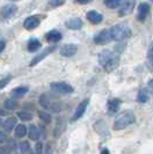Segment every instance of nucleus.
<instances>
[{
	"label": "nucleus",
	"instance_id": "obj_1",
	"mask_svg": "<svg viewBox=\"0 0 153 154\" xmlns=\"http://www.w3.org/2000/svg\"><path fill=\"white\" fill-rule=\"evenodd\" d=\"M98 60H99L100 66L107 73H110L118 67L121 62V52H118L117 50L105 49L99 54Z\"/></svg>",
	"mask_w": 153,
	"mask_h": 154
},
{
	"label": "nucleus",
	"instance_id": "obj_2",
	"mask_svg": "<svg viewBox=\"0 0 153 154\" xmlns=\"http://www.w3.org/2000/svg\"><path fill=\"white\" fill-rule=\"evenodd\" d=\"M136 122V116L133 114L132 110H124L122 112H120V115L116 116L113 124V129L115 131H120L124 130L128 126H130Z\"/></svg>",
	"mask_w": 153,
	"mask_h": 154
},
{
	"label": "nucleus",
	"instance_id": "obj_3",
	"mask_svg": "<svg viewBox=\"0 0 153 154\" xmlns=\"http://www.w3.org/2000/svg\"><path fill=\"white\" fill-rule=\"evenodd\" d=\"M110 34H111L113 41L123 42L131 37L132 31H131V28L128 22H120L110 28Z\"/></svg>",
	"mask_w": 153,
	"mask_h": 154
},
{
	"label": "nucleus",
	"instance_id": "obj_4",
	"mask_svg": "<svg viewBox=\"0 0 153 154\" xmlns=\"http://www.w3.org/2000/svg\"><path fill=\"white\" fill-rule=\"evenodd\" d=\"M50 89H51L52 92L57 93V94H64V95L72 94V93L74 92V88L70 85V84L64 82V81L51 82V84H50Z\"/></svg>",
	"mask_w": 153,
	"mask_h": 154
},
{
	"label": "nucleus",
	"instance_id": "obj_5",
	"mask_svg": "<svg viewBox=\"0 0 153 154\" xmlns=\"http://www.w3.org/2000/svg\"><path fill=\"white\" fill-rule=\"evenodd\" d=\"M93 41L98 45H103V44L109 43L110 41H113L111 34H110V29H102L101 31L96 32L94 35V37H93Z\"/></svg>",
	"mask_w": 153,
	"mask_h": 154
},
{
	"label": "nucleus",
	"instance_id": "obj_6",
	"mask_svg": "<svg viewBox=\"0 0 153 154\" xmlns=\"http://www.w3.org/2000/svg\"><path fill=\"white\" fill-rule=\"evenodd\" d=\"M56 49H57V45H50V46H48V48H45V50H43L41 54H36V56L31 59L30 63H29V66H30V67L36 66L38 63H41L44 58H46L48 56H50L52 52H55Z\"/></svg>",
	"mask_w": 153,
	"mask_h": 154
},
{
	"label": "nucleus",
	"instance_id": "obj_7",
	"mask_svg": "<svg viewBox=\"0 0 153 154\" xmlns=\"http://www.w3.org/2000/svg\"><path fill=\"white\" fill-rule=\"evenodd\" d=\"M88 104H89V99H85V100L81 101V102L78 104L74 114L71 117V122H76V121H79L80 118H83V116L86 114V110L88 108Z\"/></svg>",
	"mask_w": 153,
	"mask_h": 154
},
{
	"label": "nucleus",
	"instance_id": "obj_8",
	"mask_svg": "<svg viewBox=\"0 0 153 154\" xmlns=\"http://www.w3.org/2000/svg\"><path fill=\"white\" fill-rule=\"evenodd\" d=\"M42 21L41 15H30L23 21V28L27 30H34L39 27Z\"/></svg>",
	"mask_w": 153,
	"mask_h": 154
},
{
	"label": "nucleus",
	"instance_id": "obj_9",
	"mask_svg": "<svg viewBox=\"0 0 153 154\" xmlns=\"http://www.w3.org/2000/svg\"><path fill=\"white\" fill-rule=\"evenodd\" d=\"M136 6V0H123L120 6V16H126L133 12V8Z\"/></svg>",
	"mask_w": 153,
	"mask_h": 154
},
{
	"label": "nucleus",
	"instance_id": "obj_10",
	"mask_svg": "<svg viewBox=\"0 0 153 154\" xmlns=\"http://www.w3.org/2000/svg\"><path fill=\"white\" fill-rule=\"evenodd\" d=\"M17 12V6L14 4H8L5 5L0 11V17L2 20H9L12 16H14Z\"/></svg>",
	"mask_w": 153,
	"mask_h": 154
},
{
	"label": "nucleus",
	"instance_id": "obj_11",
	"mask_svg": "<svg viewBox=\"0 0 153 154\" xmlns=\"http://www.w3.org/2000/svg\"><path fill=\"white\" fill-rule=\"evenodd\" d=\"M151 12V6L147 2H142L138 6V13H137V20L139 22H145L147 16L150 15Z\"/></svg>",
	"mask_w": 153,
	"mask_h": 154
},
{
	"label": "nucleus",
	"instance_id": "obj_12",
	"mask_svg": "<svg viewBox=\"0 0 153 154\" xmlns=\"http://www.w3.org/2000/svg\"><path fill=\"white\" fill-rule=\"evenodd\" d=\"M121 103H122V101L120 100V99H117V97L109 99L107 102L108 116H114L115 114L118 111V109H120V107H121Z\"/></svg>",
	"mask_w": 153,
	"mask_h": 154
},
{
	"label": "nucleus",
	"instance_id": "obj_13",
	"mask_svg": "<svg viewBox=\"0 0 153 154\" xmlns=\"http://www.w3.org/2000/svg\"><path fill=\"white\" fill-rule=\"evenodd\" d=\"M78 52V45L76 44H65L59 50V54L61 57H65V58H70V57H73L74 54H76Z\"/></svg>",
	"mask_w": 153,
	"mask_h": 154
},
{
	"label": "nucleus",
	"instance_id": "obj_14",
	"mask_svg": "<svg viewBox=\"0 0 153 154\" xmlns=\"http://www.w3.org/2000/svg\"><path fill=\"white\" fill-rule=\"evenodd\" d=\"M65 26L70 30H80L84 26V22L80 17H71L69 20H66Z\"/></svg>",
	"mask_w": 153,
	"mask_h": 154
},
{
	"label": "nucleus",
	"instance_id": "obj_15",
	"mask_svg": "<svg viewBox=\"0 0 153 154\" xmlns=\"http://www.w3.org/2000/svg\"><path fill=\"white\" fill-rule=\"evenodd\" d=\"M44 38H45L46 42L56 44L57 42L61 41L63 35H61V32L59 30H57V29H52V30L48 31L45 35H44Z\"/></svg>",
	"mask_w": 153,
	"mask_h": 154
},
{
	"label": "nucleus",
	"instance_id": "obj_16",
	"mask_svg": "<svg viewBox=\"0 0 153 154\" xmlns=\"http://www.w3.org/2000/svg\"><path fill=\"white\" fill-rule=\"evenodd\" d=\"M86 17H87V20L92 23V24H100V23L103 21V15L101 13H99V12H96V11H89V12H87Z\"/></svg>",
	"mask_w": 153,
	"mask_h": 154
},
{
	"label": "nucleus",
	"instance_id": "obj_17",
	"mask_svg": "<svg viewBox=\"0 0 153 154\" xmlns=\"http://www.w3.org/2000/svg\"><path fill=\"white\" fill-rule=\"evenodd\" d=\"M29 92V88L27 87V86H19V87H16L14 89H12V92H11V97H13V99H22L23 96H26L27 95V93Z\"/></svg>",
	"mask_w": 153,
	"mask_h": 154
},
{
	"label": "nucleus",
	"instance_id": "obj_18",
	"mask_svg": "<svg viewBox=\"0 0 153 154\" xmlns=\"http://www.w3.org/2000/svg\"><path fill=\"white\" fill-rule=\"evenodd\" d=\"M65 122H64V118L63 117H58L56 119V125H55V130H54V136L55 138H59L63 132L65 131Z\"/></svg>",
	"mask_w": 153,
	"mask_h": 154
},
{
	"label": "nucleus",
	"instance_id": "obj_19",
	"mask_svg": "<svg viewBox=\"0 0 153 154\" xmlns=\"http://www.w3.org/2000/svg\"><path fill=\"white\" fill-rule=\"evenodd\" d=\"M38 102H39V104H41L42 108L48 109V110H50V108L52 107V104L55 103V101L51 100L50 96L46 95V94H42V95L39 96V99H38Z\"/></svg>",
	"mask_w": 153,
	"mask_h": 154
},
{
	"label": "nucleus",
	"instance_id": "obj_20",
	"mask_svg": "<svg viewBox=\"0 0 153 154\" xmlns=\"http://www.w3.org/2000/svg\"><path fill=\"white\" fill-rule=\"evenodd\" d=\"M28 137L34 141H37L41 138V130L38 129V126H36L35 124H31L28 128Z\"/></svg>",
	"mask_w": 153,
	"mask_h": 154
},
{
	"label": "nucleus",
	"instance_id": "obj_21",
	"mask_svg": "<svg viewBox=\"0 0 153 154\" xmlns=\"http://www.w3.org/2000/svg\"><path fill=\"white\" fill-rule=\"evenodd\" d=\"M16 118L15 117H8L5 122H2V128H4V131L5 132H12L16 126Z\"/></svg>",
	"mask_w": 153,
	"mask_h": 154
},
{
	"label": "nucleus",
	"instance_id": "obj_22",
	"mask_svg": "<svg viewBox=\"0 0 153 154\" xmlns=\"http://www.w3.org/2000/svg\"><path fill=\"white\" fill-rule=\"evenodd\" d=\"M94 129H95V131L99 133L101 137H103V138H108L109 137V131H108V128H107V124L105 123V122H102V128H101V122H96L95 125H94Z\"/></svg>",
	"mask_w": 153,
	"mask_h": 154
},
{
	"label": "nucleus",
	"instance_id": "obj_23",
	"mask_svg": "<svg viewBox=\"0 0 153 154\" xmlns=\"http://www.w3.org/2000/svg\"><path fill=\"white\" fill-rule=\"evenodd\" d=\"M41 46H42V43L39 42V39L37 38H30L28 41V43H27V50L29 51V52H36L38 51L39 49H41Z\"/></svg>",
	"mask_w": 153,
	"mask_h": 154
},
{
	"label": "nucleus",
	"instance_id": "obj_24",
	"mask_svg": "<svg viewBox=\"0 0 153 154\" xmlns=\"http://www.w3.org/2000/svg\"><path fill=\"white\" fill-rule=\"evenodd\" d=\"M148 100H150V92L146 88H142L138 92L137 102H139V103H146Z\"/></svg>",
	"mask_w": 153,
	"mask_h": 154
},
{
	"label": "nucleus",
	"instance_id": "obj_25",
	"mask_svg": "<svg viewBox=\"0 0 153 154\" xmlns=\"http://www.w3.org/2000/svg\"><path fill=\"white\" fill-rule=\"evenodd\" d=\"M14 134H15V138L17 139L23 138L27 134V126L24 124H17L14 129Z\"/></svg>",
	"mask_w": 153,
	"mask_h": 154
},
{
	"label": "nucleus",
	"instance_id": "obj_26",
	"mask_svg": "<svg viewBox=\"0 0 153 154\" xmlns=\"http://www.w3.org/2000/svg\"><path fill=\"white\" fill-rule=\"evenodd\" d=\"M4 108L9 110V111H13L17 108V102L15 101V99L11 97V99H6L4 101Z\"/></svg>",
	"mask_w": 153,
	"mask_h": 154
},
{
	"label": "nucleus",
	"instance_id": "obj_27",
	"mask_svg": "<svg viewBox=\"0 0 153 154\" xmlns=\"http://www.w3.org/2000/svg\"><path fill=\"white\" fill-rule=\"evenodd\" d=\"M38 117H39V119H41L43 123H45V124H50L51 121H52L51 115H50L49 112H46L45 110H39V111H38Z\"/></svg>",
	"mask_w": 153,
	"mask_h": 154
},
{
	"label": "nucleus",
	"instance_id": "obj_28",
	"mask_svg": "<svg viewBox=\"0 0 153 154\" xmlns=\"http://www.w3.org/2000/svg\"><path fill=\"white\" fill-rule=\"evenodd\" d=\"M123 0H105V6L110 9H115L121 6Z\"/></svg>",
	"mask_w": 153,
	"mask_h": 154
},
{
	"label": "nucleus",
	"instance_id": "obj_29",
	"mask_svg": "<svg viewBox=\"0 0 153 154\" xmlns=\"http://www.w3.org/2000/svg\"><path fill=\"white\" fill-rule=\"evenodd\" d=\"M19 148H20V152L23 154L31 153V152H33V151H31L30 144H29L28 141H21V143L19 144Z\"/></svg>",
	"mask_w": 153,
	"mask_h": 154
},
{
	"label": "nucleus",
	"instance_id": "obj_30",
	"mask_svg": "<svg viewBox=\"0 0 153 154\" xmlns=\"http://www.w3.org/2000/svg\"><path fill=\"white\" fill-rule=\"evenodd\" d=\"M17 117L22 121V122H30L33 119V115L28 111H19L17 112Z\"/></svg>",
	"mask_w": 153,
	"mask_h": 154
},
{
	"label": "nucleus",
	"instance_id": "obj_31",
	"mask_svg": "<svg viewBox=\"0 0 153 154\" xmlns=\"http://www.w3.org/2000/svg\"><path fill=\"white\" fill-rule=\"evenodd\" d=\"M65 2H66V0H49L48 5H49V7L51 8H57L63 6Z\"/></svg>",
	"mask_w": 153,
	"mask_h": 154
},
{
	"label": "nucleus",
	"instance_id": "obj_32",
	"mask_svg": "<svg viewBox=\"0 0 153 154\" xmlns=\"http://www.w3.org/2000/svg\"><path fill=\"white\" fill-rule=\"evenodd\" d=\"M11 80H12V77H11V75L2 78V79L0 80V91H1L2 88H5V87H6V86L8 85V82H9Z\"/></svg>",
	"mask_w": 153,
	"mask_h": 154
},
{
	"label": "nucleus",
	"instance_id": "obj_33",
	"mask_svg": "<svg viewBox=\"0 0 153 154\" xmlns=\"http://www.w3.org/2000/svg\"><path fill=\"white\" fill-rule=\"evenodd\" d=\"M7 146L11 148V151L13 152V151H15L16 148H17V144H16L15 139H8L7 138Z\"/></svg>",
	"mask_w": 153,
	"mask_h": 154
},
{
	"label": "nucleus",
	"instance_id": "obj_34",
	"mask_svg": "<svg viewBox=\"0 0 153 154\" xmlns=\"http://www.w3.org/2000/svg\"><path fill=\"white\" fill-rule=\"evenodd\" d=\"M35 152L36 153H43V144L41 143V141H37V144H36V146H35Z\"/></svg>",
	"mask_w": 153,
	"mask_h": 154
},
{
	"label": "nucleus",
	"instance_id": "obj_35",
	"mask_svg": "<svg viewBox=\"0 0 153 154\" xmlns=\"http://www.w3.org/2000/svg\"><path fill=\"white\" fill-rule=\"evenodd\" d=\"M7 141V134L5 131H0V144H4Z\"/></svg>",
	"mask_w": 153,
	"mask_h": 154
},
{
	"label": "nucleus",
	"instance_id": "obj_36",
	"mask_svg": "<svg viewBox=\"0 0 153 154\" xmlns=\"http://www.w3.org/2000/svg\"><path fill=\"white\" fill-rule=\"evenodd\" d=\"M147 58H148L150 60H152V62H153V42L151 43L150 49H148V51H147Z\"/></svg>",
	"mask_w": 153,
	"mask_h": 154
},
{
	"label": "nucleus",
	"instance_id": "obj_37",
	"mask_svg": "<svg viewBox=\"0 0 153 154\" xmlns=\"http://www.w3.org/2000/svg\"><path fill=\"white\" fill-rule=\"evenodd\" d=\"M12 151H11V148L8 146H2V147H0V154H8V153H11Z\"/></svg>",
	"mask_w": 153,
	"mask_h": 154
},
{
	"label": "nucleus",
	"instance_id": "obj_38",
	"mask_svg": "<svg viewBox=\"0 0 153 154\" xmlns=\"http://www.w3.org/2000/svg\"><path fill=\"white\" fill-rule=\"evenodd\" d=\"M5 48H6V42L4 39H0V54L5 50Z\"/></svg>",
	"mask_w": 153,
	"mask_h": 154
},
{
	"label": "nucleus",
	"instance_id": "obj_39",
	"mask_svg": "<svg viewBox=\"0 0 153 154\" xmlns=\"http://www.w3.org/2000/svg\"><path fill=\"white\" fill-rule=\"evenodd\" d=\"M76 1L79 4V5H87V4L92 2L93 0H76Z\"/></svg>",
	"mask_w": 153,
	"mask_h": 154
},
{
	"label": "nucleus",
	"instance_id": "obj_40",
	"mask_svg": "<svg viewBox=\"0 0 153 154\" xmlns=\"http://www.w3.org/2000/svg\"><path fill=\"white\" fill-rule=\"evenodd\" d=\"M9 112H11V111H9V110H7V109H6V110L0 109V116H8V115H9Z\"/></svg>",
	"mask_w": 153,
	"mask_h": 154
},
{
	"label": "nucleus",
	"instance_id": "obj_41",
	"mask_svg": "<svg viewBox=\"0 0 153 154\" xmlns=\"http://www.w3.org/2000/svg\"><path fill=\"white\" fill-rule=\"evenodd\" d=\"M101 153L102 154H109V151H108V149H102V151H101Z\"/></svg>",
	"mask_w": 153,
	"mask_h": 154
},
{
	"label": "nucleus",
	"instance_id": "obj_42",
	"mask_svg": "<svg viewBox=\"0 0 153 154\" xmlns=\"http://www.w3.org/2000/svg\"><path fill=\"white\" fill-rule=\"evenodd\" d=\"M148 85L151 86V87H153V79H151V80H150V82H148Z\"/></svg>",
	"mask_w": 153,
	"mask_h": 154
},
{
	"label": "nucleus",
	"instance_id": "obj_43",
	"mask_svg": "<svg viewBox=\"0 0 153 154\" xmlns=\"http://www.w3.org/2000/svg\"><path fill=\"white\" fill-rule=\"evenodd\" d=\"M0 126H2V119L0 118Z\"/></svg>",
	"mask_w": 153,
	"mask_h": 154
},
{
	"label": "nucleus",
	"instance_id": "obj_44",
	"mask_svg": "<svg viewBox=\"0 0 153 154\" xmlns=\"http://www.w3.org/2000/svg\"><path fill=\"white\" fill-rule=\"evenodd\" d=\"M151 94L153 95V87H152V91H151Z\"/></svg>",
	"mask_w": 153,
	"mask_h": 154
},
{
	"label": "nucleus",
	"instance_id": "obj_45",
	"mask_svg": "<svg viewBox=\"0 0 153 154\" xmlns=\"http://www.w3.org/2000/svg\"><path fill=\"white\" fill-rule=\"evenodd\" d=\"M11 1H19V0H11Z\"/></svg>",
	"mask_w": 153,
	"mask_h": 154
},
{
	"label": "nucleus",
	"instance_id": "obj_46",
	"mask_svg": "<svg viewBox=\"0 0 153 154\" xmlns=\"http://www.w3.org/2000/svg\"><path fill=\"white\" fill-rule=\"evenodd\" d=\"M151 1H152V2H153V0H151Z\"/></svg>",
	"mask_w": 153,
	"mask_h": 154
}]
</instances>
